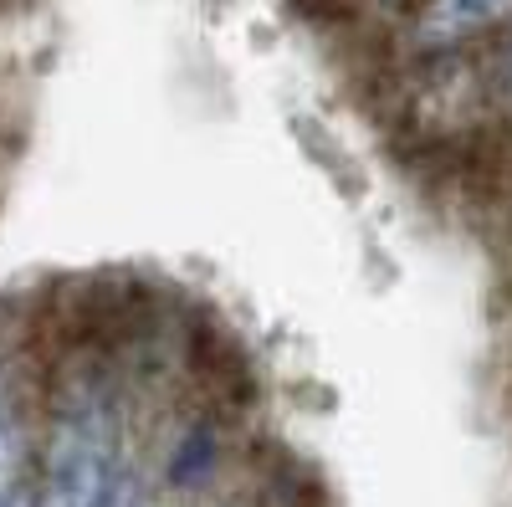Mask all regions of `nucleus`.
Instances as JSON below:
<instances>
[{
	"instance_id": "nucleus-1",
	"label": "nucleus",
	"mask_w": 512,
	"mask_h": 507,
	"mask_svg": "<svg viewBox=\"0 0 512 507\" xmlns=\"http://www.w3.org/2000/svg\"><path fill=\"white\" fill-rule=\"evenodd\" d=\"M118 492V420L108 395L82 385L47 426L36 461V507H103Z\"/></svg>"
},
{
	"instance_id": "nucleus-6",
	"label": "nucleus",
	"mask_w": 512,
	"mask_h": 507,
	"mask_svg": "<svg viewBox=\"0 0 512 507\" xmlns=\"http://www.w3.org/2000/svg\"><path fill=\"white\" fill-rule=\"evenodd\" d=\"M507 88H512V47H507Z\"/></svg>"
},
{
	"instance_id": "nucleus-7",
	"label": "nucleus",
	"mask_w": 512,
	"mask_h": 507,
	"mask_svg": "<svg viewBox=\"0 0 512 507\" xmlns=\"http://www.w3.org/2000/svg\"><path fill=\"white\" fill-rule=\"evenodd\" d=\"M0 420H6V400H0Z\"/></svg>"
},
{
	"instance_id": "nucleus-5",
	"label": "nucleus",
	"mask_w": 512,
	"mask_h": 507,
	"mask_svg": "<svg viewBox=\"0 0 512 507\" xmlns=\"http://www.w3.org/2000/svg\"><path fill=\"white\" fill-rule=\"evenodd\" d=\"M103 507H139V502H134V492H113Z\"/></svg>"
},
{
	"instance_id": "nucleus-3",
	"label": "nucleus",
	"mask_w": 512,
	"mask_h": 507,
	"mask_svg": "<svg viewBox=\"0 0 512 507\" xmlns=\"http://www.w3.org/2000/svg\"><path fill=\"white\" fill-rule=\"evenodd\" d=\"M190 369L200 379V390L221 405H251L256 400V374H251V359L236 338L221 328V323H200L190 333Z\"/></svg>"
},
{
	"instance_id": "nucleus-2",
	"label": "nucleus",
	"mask_w": 512,
	"mask_h": 507,
	"mask_svg": "<svg viewBox=\"0 0 512 507\" xmlns=\"http://www.w3.org/2000/svg\"><path fill=\"white\" fill-rule=\"evenodd\" d=\"M512 16V0H425L410 21L415 52H456Z\"/></svg>"
},
{
	"instance_id": "nucleus-4",
	"label": "nucleus",
	"mask_w": 512,
	"mask_h": 507,
	"mask_svg": "<svg viewBox=\"0 0 512 507\" xmlns=\"http://www.w3.org/2000/svg\"><path fill=\"white\" fill-rule=\"evenodd\" d=\"M36 502V472H31V446L21 420H0V507H31Z\"/></svg>"
},
{
	"instance_id": "nucleus-8",
	"label": "nucleus",
	"mask_w": 512,
	"mask_h": 507,
	"mask_svg": "<svg viewBox=\"0 0 512 507\" xmlns=\"http://www.w3.org/2000/svg\"><path fill=\"white\" fill-rule=\"evenodd\" d=\"M31 507H36V502H31Z\"/></svg>"
}]
</instances>
